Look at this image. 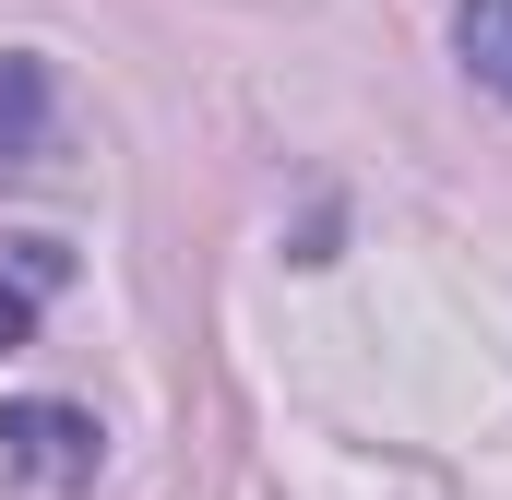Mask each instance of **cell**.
<instances>
[{"label":"cell","instance_id":"cell-1","mask_svg":"<svg viewBox=\"0 0 512 500\" xmlns=\"http://www.w3.org/2000/svg\"><path fill=\"white\" fill-rule=\"evenodd\" d=\"M96 453H108V429L84 417V405H0V465L12 477H48V489H84L96 477Z\"/></svg>","mask_w":512,"mask_h":500},{"label":"cell","instance_id":"cell-2","mask_svg":"<svg viewBox=\"0 0 512 500\" xmlns=\"http://www.w3.org/2000/svg\"><path fill=\"white\" fill-rule=\"evenodd\" d=\"M453 60H465L477 96L512 108V0H465V12H453Z\"/></svg>","mask_w":512,"mask_h":500},{"label":"cell","instance_id":"cell-3","mask_svg":"<svg viewBox=\"0 0 512 500\" xmlns=\"http://www.w3.org/2000/svg\"><path fill=\"white\" fill-rule=\"evenodd\" d=\"M0 155L12 167L48 155V60H24V48H0Z\"/></svg>","mask_w":512,"mask_h":500},{"label":"cell","instance_id":"cell-4","mask_svg":"<svg viewBox=\"0 0 512 500\" xmlns=\"http://www.w3.org/2000/svg\"><path fill=\"white\" fill-rule=\"evenodd\" d=\"M24 322H36V286H0V346H24Z\"/></svg>","mask_w":512,"mask_h":500}]
</instances>
